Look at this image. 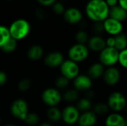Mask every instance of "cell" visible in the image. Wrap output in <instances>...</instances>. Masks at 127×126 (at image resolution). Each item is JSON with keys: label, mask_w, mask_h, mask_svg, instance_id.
I'll use <instances>...</instances> for the list:
<instances>
[{"label": "cell", "mask_w": 127, "mask_h": 126, "mask_svg": "<svg viewBox=\"0 0 127 126\" xmlns=\"http://www.w3.org/2000/svg\"><path fill=\"white\" fill-rule=\"evenodd\" d=\"M109 7L105 0H89L85 8L87 17L94 22H103L109 15Z\"/></svg>", "instance_id": "cell-1"}, {"label": "cell", "mask_w": 127, "mask_h": 126, "mask_svg": "<svg viewBox=\"0 0 127 126\" xmlns=\"http://www.w3.org/2000/svg\"><path fill=\"white\" fill-rule=\"evenodd\" d=\"M8 28L11 38L17 42L26 38L31 32V25L24 19H18L13 21Z\"/></svg>", "instance_id": "cell-2"}, {"label": "cell", "mask_w": 127, "mask_h": 126, "mask_svg": "<svg viewBox=\"0 0 127 126\" xmlns=\"http://www.w3.org/2000/svg\"><path fill=\"white\" fill-rule=\"evenodd\" d=\"M42 102L48 107H57L63 100V94L56 88H48L45 89L42 94Z\"/></svg>", "instance_id": "cell-3"}, {"label": "cell", "mask_w": 127, "mask_h": 126, "mask_svg": "<svg viewBox=\"0 0 127 126\" xmlns=\"http://www.w3.org/2000/svg\"><path fill=\"white\" fill-rule=\"evenodd\" d=\"M68 55L69 59L79 63L85 61L89 56V49L86 45L76 43L68 50Z\"/></svg>", "instance_id": "cell-4"}, {"label": "cell", "mask_w": 127, "mask_h": 126, "mask_svg": "<svg viewBox=\"0 0 127 126\" xmlns=\"http://www.w3.org/2000/svg\"><path fill=\"white\" fill-rule=\"evenodd\" d=\"M10 114L16 119L24 121L29 113V107L27 101L24 99L15 100L10 108Z\"/></svg>", "instance_id": "cell-5"}, {"label": "cell", "mask_w": 127, "mask_h": 126, "mask_svg": "<svg viewBox=\"0 0 127 126\" xmlns=\"http://www.w3.org/2000/svg\"><path fill=\"white\" fill-rule=\"evenodd\" d=\"M119 52L115 48L106 47L100 52V62L105 67H112L118 62Z\"/></svg>", "instance_id": "cell-6"}, {"label": "cell", "mask_w": 127, "mask_h": 126, "mask_svg": "<svg viewBox=\"0 0 127 126\" xmlns=\"http://www.w3.org/2000/svg\"><path fill=\"white\" fill-rule=\"evenodd\" d=\"M107 105L109 109L112 110L115 113H118L126 108L127 100L122 93L119 91H114L109 96Z\"/></svg>", "instance_id": "cell-7"}, {"label": "cell", "mask_w": 127, "mask_h": 126, "mask_svg": "<svg viewBox=\"0 0 127 126\" xmlns=\"http://www.w3.org/2000/svg\"><path fill=\"white\" fill-rule=\"evenodd\" d=\"M61 75L70 80H74L78 75H80V67L78 63L71 60L65 59L60 67Z\"/></svg>", "instance_id": "cell-8"}, {"label": "cell", "mask_w": 127, "mask_h": 126, "mask_svg": "<svg viewBox=\"0 0 127 126\" xmlns=\"http://www.w3.org/2000/svg\"><path fill=\"white\" fill-rule=\"evenodd\" d=\"M80 116V111L76 106L72 105L65 106L62 111V120L68 126L77 123Z\"/></svg>", "instance_id": "cell-9"}, {"label": "cell", "mask_w": 127, "mask_h": 126, "mask_svg": "<svg viewBox=\"0 0 127 126\" xmlns=\"http://www.w3.org/2000/svg\"><path fill=\"white\" fill-rule=\"evenodd\" d=\"M104 31L107 33L110 36H115L121 33H123L124 25L123 23L114 19L112 18L108 17L105 21L103 22Z\"/></svg>", "instance_id": "cell-10"}, {"label": "cell", "mask_w": 127, "mask_h": 126, "mask_svg": "<svg viewBox=\"0 0 127 126\" xmlns=\"http://www.w3.org/2000/svg\"><path fill=\"white\" fill-rule=\"evenodd\" d=\"M64 60V56L61 52L52 51L45 56L44 59V63L48 68H57L60 67Z\"/></svg>", "instance_id": "cell-11"}, {"label": "cell", "mask_w": 127, "mask_h": 126, "mask_svg": "<svg viewBox=\"0 0 127 126\" xmlns=\"http://www.w3.org/2000/svg\"><path fill=\"white\" fill-rule=\"evenodd\" d=\"M105 83L109 86L116 85L121 79V72L118 68L112 66L105 70L103 76Z\"/></svg>", "instance_id": "cell-12"}, {"label": "cell", "mask_w": 127, "mask_h": 126, "mask_svg": "<svg viewBox=\"0 0 127 126\" xmlns=\"http://www.w3.org/2000/svg\"><path fill=\"white\" fill-rule=\"evenodd\" d=\"M64 19L69 24L76 25L81 22L83 15L82 11L75 7H71L68 9H65L63 13Z\"/></svg>", "instance_id": "cell-13"}, {"label": "cell", "mask_w": 127, "mask_h": 126, "mask_svg": "<svg viewBox=\"0 0 127 126\" xmlns=\"http://www.w3.org/2000/svg\"><path fill=\"white\" fill-rule=\"evenodd\" d=\"M74 88L80 91H87L92 87V79L85 74L78 75L73 81Z\"/></svg>", "instance_id": "cell-14"}, {"label": "cell", "mask_w": 127, "mask_h": 126, "mask_svg": "<svg viewBox=\"0 0 127 126\" xmlns=\"http://www.w3.org/2000/svg\"><path fill=\"white\" fill-rule=\"evenodd\" d=\"M87 44L89 49L95 52H100L106 47V39L97 35L90 37Z\"/></svg>", "instance_id": "cell-15"}, {"label": "cell", "mask_w": 127, "mask_h": 126, "mask_svg": "<svg viewBox=\"0 0 127 126\" xmlns=\"http://www.w3.org/2000/svg\"><path fill=\"white\" fill-rule=\"evenodd\" d=\"M97 121V116L92 111L80 114L77 124L79 126H95Z\"/></svg>", "instance_id": "cell-16"}, {"label": "cell", "mask_w": 127, "mask_h": 126, "mask_svg": "<svg viewBox=\"0 0 127 126\" xmlns=\"http://www.w3.org/2000/svg\"><path fill=\"white\" fill-rule=\"evenodd\" d=\"M105 66L100 62H95L92 64L88 69V76L93 80L102 77L105 72Z\"/></svg>", "instance_id": "cell-17"}, {"label": "cell", "mask_w": 127, "mask_h": 126, "mask_svg": "<svg viewBox=\"0 0 127 126\" xmlns=\"http://www.w3.org/2000/svg\"><path fill=\"white\" fill-rule=\"evenodd\" d=\"M105 125L106 126H126V119L121 114L115 112L107 116Z\"/></svg>", "instance_id": "cell-18"}, {"label": "cell", "mask_w": 127, "mask_h": 126, "mask_svg": "<svg viewBox=\"0 0 127 126\" xmlns=\"http://www.w3.org/2000/svg\"><path fill=\"white\" fill-rule=\"evenodd\" d=\"M44 56L43 48L38 45H33L31 46L27 51V56L31 61L36 62L40 60Z\"/></svg>", "instance_id": "cell-19"}, {"label": "cell", "mask_w": 127, "mask_h": 126, "mask_svg": "<svg viewBox=\"0 0 127 126\" xmlns=\"http://www.w3.org/2000/svg\"><path fill=\"white\" fill-rule=\"evenodd\" d=\"M109 17L116 19L121 22H123L125 20H127V11L118 4L115 7H110Z\"/></svg>", "instance_id": "cell-20"}, {"label": "cell", "mask_w": 127, "mask_h": 126, "mask_svg": "<svg viewBox=\"0 0 127 126\" xmlns=\"http://www.w3.org/2000/svg\"><path fill=\"white\" fill-rule=\"evenodd\" d=\"M46 115L48 119L52 123H57L62 120V111L57 107H49Z\"/></svg>", "instance_id": "cell-21"}, {"label": "cell", "mask_w": 127, "mask_h": 126, "mask_svg": "<svg viewBox=\"0 0 127 126\" xmlns=\"http://www.w3.org/2000/svg\"><path fill=\"white\" fill-rule=\"evenodd\" d=\"M80 94L75 88H70L66 90L63 94V100L68 102H74L79 100Z\"/></svg>", "instance_id": "cell-22"}, {"label": "cell", "mask_w": 127, "mask_h": 126, "mask_svg": "<svg viewBox=\"0 0 127 126\" xmlns=\"http://www.w3.org/2000/svg\"><path fill=\"white\" fill-rule=\"evenodd\" d=\"M115 48L118 51H121V50L127 48V36L125 33H121L115 36Z\"/></svg>", "instance_id": "cell-23"}, {"label": "cell", "mask_w": 127, "mask_h": 126, "mask_svg": "<svg viewBox=\"0 0 127 126\" xmlns=\"http://www.w3.org/2000/svg\"><path fill=\"white\" fill-rule=\"evenodd\" d=\"M76 107L80 111V112L82 111L83 113V112H86V111H91V109L92 108V103L91 102V100H89V99H88L86 97V98H82V99H80L77 101Z\"/></svg>", "instance_id": "cell-24"}, {"label": "cell", "mask_w": 127, "mask_h": 126, "mask_svg": "<svg viewBox=\"0 0 127 126\" xmlns=\"http://www.w3.org/2000/svg\"><path fill=\"white\" fill-rule=\"evenodd\" d=\"M11 38L9 28L4 25H0V48Z\"/></svg>", "instance_id": "cell-25"}, {"label": "cell", "mask_w": 127, "mask_h": 126, "mask_svg": "<svg viewBox=\"0 0 127 126\" xmlns=\"http://www.w3.org/2000/svg\"><path fill=\"white\" fill-rule=\"evenodd\" d=\"M109 110V108L107 104L103 103V102H100L96 104L93 107V112L97 115V116H103L106 114L108 113Z\"/></svg>", "instance_id": "cell-26"}, {"label": "cell", "mask_w": 127, "mask_h": 126, "mask_svg": "<svg viewBox=\"0 0 127 126\" xmlns=\"http://www.w3.org/2000/svg\"><path fill=\"white\" fill-rule=\"evenodd\" d=\"M17 48V41L13 38H10L1 48L4 53H10L13 52Z\"/></svg>", "instance_id": "cell-27"}, {"label": "cell", "mask_w": 127, "mask_h": 126, "mask_svg": "<svg viewBox=\"0 0 127 126\" xmlns=\"http://www.w3.org/2000/svg\"><path fill=\"white\" fill-rule=\"evenodd\" d=\"M24 122L29 126H33L37 125L39 122V117L35 112H29L25 119Z\"/></svg>", "instance_id": "cell-28"}, {"label": "cell", "mask_w": 127, "mask_h": 126, "mask_svg": "<svg viewBox=\"0 0 127 126\" xmlns=\"http://www.w3.org/2000/svg\"><path fill=\"white\" fill-rule=\"evenodd\" d=\"M31 85H32V82L30 79L23 78L21 80H19V82H18L17 87L19 91L26 92L28 90H30V88H31Z\"/></svg>", "instance_id": "cell-29"}, {"label": "cell", "mask_w": 127, "mask_h": 126, "mask_svg": "<svg viewBox=\"0 0 127 126\" xmlns=\"http://www.w3.org/2000/svg\"><path fill=\"white\" fill-rule=\"evenodd\" d=\"M75 39H76V41L77 42V43L86 45L89 42V36L86 31H85L83 30H80L77 32V33L75 35Z\"/></svg>", "instance_id": "cell-30"}, {"label": "cell", "mask_w": 127, "mask_h": 126, "mask_svg": "<svg viewBox=\"0 0 127 126\" xmlns=\"http://www.w3.org/2000/svg\"><path fill=\"white\" fill-rule=\"evenodd\" d=\"M69 85V80L64 77L63 76H60L57 78L55 80V86L57 89H64L66 88Z\"/></svg>", "instance_id": "cell-31"}, {"label": "cell", "mask_w": 127, "mask_h": 126, "mask_svg": "<svg viewBox=\"0 0 127 126\" xmlns=\"http://www.w3.org/2000/svg\"><path fill=\"white\" fill-rule=\"evenodd\" d=\"M118 63L123 68L127 69V48L119 52Z\"/></svg>", "instance_id": "cell-32"}, {"label": "cell", "mask_w": 127, "mask_h": 126, "mask_svg": "<svg viewBox=\"0 0 127 126\" xmlns=\"http://www.w3.org/2000/svg\"><path fill=\"white\" fill-rule=\"evenodd\" d=\"M52 8H53V10L54 12L56 13V14H58V15H60V14H63L65 9V7L64 5L61 3V2H55L53 5H52Z\"/></svg>", "instance_id": "cell-33"}, {"label": "cell", "mask_w": 127, "mask_h": 126, "mask_svg": "<svg viewBox=\"0 0 127 126\" xmlns=\"http://www.w3.org/2000/svg\"><path fill=\"white\" fill-rule=\"evenodd\" d=\"M92 29L95 35H97V36H100V34L105 32L103 22H94Z\"/></svg>", "instance_id": "cell-34"}, {"label": "cell", "mask_w": 127, "mask_h": 126, "mask_svg": "<svg viewBox=\"0 0 127 126\" xmlns=\"http://www.w3.org/2000/svg\"><path fill=\"white\" fill-rule=\"evenodd\" d=\"M7 81V75L4 71H0V88L4 86Z\"/></svg>", "instance_id": "cell-35"}, {"label": "cell", "mask_w": 127, "mask_h": 126, "mask_svg": "<svg viewBox=\"0 0 127 126\" xmlns=\"http://www.w3.org/2000/svg\"><path fill=\"white\" fill-rule=\"evenodd\" d=\"M106 47H109V48H115V36H109L106 39Z\"/></svg>", "instance_id": "cell-36"}, {"label": "cell", "mask_w": 127, "mask_h": 126, "mask_svg": "<svg viewBox=\"0 0 127 126\" xmlns=\"http://www.w3.org/2000/svg\"><path fill=\"white\" fill-rule=\"evenodd\" d=\"M37 1L42 6H51L56 2V0H37Z\"/></svg>", "instance_id": "cell-37"}, {"label": "cell", "mask_w": 127, "mask_h": 126, "mask_svg": "<svg viewBox=\"0 0 127 126\" xmlns=\"http://www.w3.org/2000/svg\"><path fill=\"white\" fill-rule=\"evenodd\" d=\"M36 16L39 19H44L46 17L45 13L41 9H38L36 11Z\"/></svg>", "instance_id": "cell-38"}, {"label": "cell", "mask_w": 127, "mask_h": 126, "mask_svg": "<svg viewBox=\"0 0 127 126\" xmlns=\"http://www.w3.org/2000/svg\"><path fill=\"white\" fill-rule=\"evenodd\" d=\"M107 5L110 7H115L118 4V0H105Z\"/></svg>", "instance_id": "cell-39"}, {"label": "cell", "mask_w": 127, "mask_h": 126, "mask_svg": "<svg viewBox=\"0 0 127 126\" xmlns=\"http://www.w3.org/2000/svg\"><path fill=\"white\" fill-rule=\"evenodd\" d=\"M118 5L127 11V0H118Z\"/></svg>", "instance_id": "cell-40"}, {"label": "cell", "mask_w": 127, "mask_h": 126, "mask_svg": "<svg viewBox=\"0 0 127 126\" xmlns=\"http://www.w3.org/2000/svg\"><path fill=\"white\" fill-rule=\"evenodd\" d=\"M86 94H87L86 98H88V99H89V100H90L91 98H93V97H94V96H95L94 92H93L92 91H91V89H90V90H89V91H87Z\"/></svg>", "instance_id": "cell-41"}, {"label": "cell", "mask_w": 127, "mask_h": 126, "mask_svg": "<svg viewBox=\"0 0 127 126\" xmlns=\"http://www.w3.org/2000/svg\"><path fill=\"white\" fill-rule=\"evenodd\" d=\"M39 126H53L51 123H46V122H45V123H41L40 125Z\"/></svg>", "instance_id": "cell-42"}, {"label": "cell", "mask_w": 127, "mask_h": 126, "mask_svg": "<svg viewBox=\"0 0 127 126\" xmlns=\"http://www.w3.org/2000/svg\"><path fill=\"white\" fill-rule=\"evenodd\" d=\"M15 126V125H13V124H7V125H5V126Z\"/></svg>", "instance_id": "cell-43"}, {"label": "cell", "mask_w": 127, "mask_h": 126, "mask_svg": "<svg viewBox=\"0 0 127 126\" xmlns=\"http://www.w3.org/2000/svg\"><path fill=\"white\" fill-rule=\"evenodd\" d=\"M1 123V117H0V124Z\"/></svg>", "instance_id": "cell-44"}, {"label": "cell", "mask_w": 127, "mask_h": 126, "mask_svg": "<svg viewBox=\"0 0 127 126\" xmlns=\"http://www.w3.org/2000/svg\"><path fill=\"white\" fill-rule=\"evenodd\" d=\"M126 126H127V118L126 119Z\"/></svg>", "instance_id": "cell-45"}, {"label": "cell", "mask_w": 127, "mask_h": 126, "mask_svg": "<svg viewBox=\"0 0 127 126\" xmlns=\"http://www.w3.org/2000/svg\"><path fill=\"white\" fill-rule=\"evenodd\" d=\"M125 110H126V112L127 113V107H126V108H125Z\"/></svg>", "instance_id": "cell-46"}, {"label": "cell", "mask_w": 127, "mask_h": 126, "mask_svg": "<svg viewBox=\"0 0 127 126\" xmlns=\"http://www.w3.org/2000/svg\"><path fill=\"white\" fill-rule=\"evenodd\" d=\"M62 1H65V0H62Z\"/></svg>", "instance_id": "cell-47"}, {"label": "cell", "mask_w": 127, "mask_h": 126, "mask_svg": "<svg viewBox=\"0 0 127 126\" xmlns=\"http://www.w3.org/2000/svg\"></svg>", "instance_id": "cell-48"}]
</instances>
